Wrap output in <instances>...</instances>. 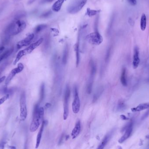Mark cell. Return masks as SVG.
<instances>
[{"label":"cell","mask_w":149,"mask_h":149,"mask_svg":"<svg viewBox=\"0 0 149 149\" xmlns=\"http://www.w3.org/2000/svg\"><path fill=\"white\" fill-rule=\"evenodd\" d=\"M24 69V66L23 64L21 63H19L17 65V66L16 68L13 69L11 70V72L9 74L5 82V84L6 86L8 85L9 83L11 82L14 77L16 75V74L20 73L23 71Z\"/></svg>","instance_id":"cell-10"},{"label":"cell","mask_w":149,"mask_h":149,"mask_svg":"<svg viewBox=\"0 0 149 149\" xmlns=\"http://www.w3.org/2000/svg\"><path fill=\"white\" fill-rule=\"evenodd\" d=\"M100 12L99 11L94 10H90V8H88L87 11V14L89 16H92L95 15Z\"/></svg>","instance_id":"cell-26"},{"label":"cell","mask_w":149,"mask_h":149,"mask_svg":"<svg viewBox=\"0 0 149 149\" xmlns=\"http://www.w3.org/2000/svg\"><path fill=\"white\" fill-rule=\"evenodd\" d=\"M129 3L132 5H136V0H128Z\"/></svg>","instance_id":"cell-31"},{"label":"cell","mask_w":149,"mask_h":149,"mask_svg":"<svg viewBox=\"0 0 149 149\" xmlns=\"http://www.w3.org/2000/svg\"><path fill=\"white\" fill-rule=\"evenodd\" d=\"M1 71H2V70H1V69H0V75H1Z\"/></svg>","instance_id":"cell-40"},{"label":"cell","mask_w":149,"mask_h":149,"mask_svg":"<svg viewBox=\"0 0 149 149\" xmlns=\"http://www.w3.org/2000/svg\"><path fill=\"white\" fill-rule=\"evenodd\" d=\"M4 49H5V47H4V46H0V55L3 52Z\"/></svg>","instance_id":"cell-34"},{"label":"cell","mask_w":149,"mask_h":149,"mask_svg":"<svg viewBox=\"0 0 149 149\" xmlns=\"http://www.w3.org/2000/svg\"><path fill=\"white\" fill-rule=\"evenodd\" d=\"M149 116V110L147 111L142 116V118H141V120H144L146 118H147Z\"/></svg>","instance_id":"cell-29"},{"label":"cell","mask_w":149,"mask_h":149,"mask_svg":"<svg viewBox=\"0 0 149 149\" xmlns=\"http://www.w3.org/2000/svg\"><path fill=\"white\" fill-rule=\"evenodd\" d=\"M54 0H41V3L42 4H45V3H50V2H52Z\"/></svg>","instance_id":"cell-32"},{"label":"cell","mask_w":149,"mask_h":149,"mask_svg":"<svg viewBox=\"0 0 149 149\" xmlns=\"http://www.w3.org/2000/svg\"><path fill=\"white\" fill-rule=\"evenodd\" d=\"M74 50L75 51L76 53V67H78L80 61V40H78V42L74 46Z\"/></svg>","instance_id":"cell-19"},{"label":"cell","mask_w":149,"mask_h":149,"mask_svg":"<svg viewBox=\"0 0 149 149\" xmlns=\"http://www.w3.org/2000/svg\"><path fill=\"white\" fill-rule=\"evenodd\" d=\"M146 26V17L144 14L142 15L140 20V28L141 30L144 31Z\"/></svg>","instance_id":"cell-22"},{"label":"cell","mask_w":149,"mask_h":149,"mask_svg":"<svg viewBox=\"0 0 149 149\" xmlns=\"http://www.w3.org/2000/svg\"><path fill=\"white\" fill-rule=\"evenodd\" d=\"M8 149H16V148L15 146H9L8 147Z\"/></svg>","instance_id":"cell-36"},{"label":"cell","mask_w":149,"mask_h":149,"mask_svg":"<svg viewBox=\"0 0 149 149\" xmlns=\"http://www.w3.org/2000/svg\"><path fill=\"white\" fill-rule=\"evenodd\" d=\"M14 48L13 47L9 49L6 51H5L2 53L1 55H0V63L4 60L5 59L7 58H8L9 56L11 55L14 51Z\"/></svg>","instance_id":"cell-18"},{"label":"cell","mask_w":149,"mask_h":149,"mask_svg":"<svg viewBox=\"0 0 149 149\" xmlns=\"http://www.w3.org/2000/svg\"><path fill=\"white\" fill-rule=\"evenodd\" d=\"M6 77L5 76H3V77H1L0 78V84L2 83L5 80Z\"/></svg>","instance_id":"cell-35"},{"label":"cell","mask_w":149,"mask_h":149,"mask_svg":"<svg viewBox=\"0 0 149 149\" xmlns=\"http://www.w3.org/2000/svg\"><path fill=\"white\" fill-rule=\"evenodd\" d=\"M40 99L39 104L42 102L45 98V85L44 83L41 86L40 91Z\"/></svg>","instance_id":"cell-23"},{"label":"cell","mask_w":149,"mask_h":149,"mask_svg":"<svg viewBox=\"0 0 149 149\" xmlns=\"http://www.w3.org/2000/svg\"><path fill=\"white\" fill-rule=\"evenodd\" d=\"M51 11H48L47 12H45V13H44V14H42V15H41V17H49L50 15L51 14Z\"/></svg>","instance_id":"cell-28"},{"label":"cell","mask_w":149,"mask_h":149,"mask_svg":"<svg viewBox=\"0 0 149 149\" xmlns=\"http://www.w3.org/2000/svg\"><path fill=\"white\" fill-rule=\"evenodd\" d=\"M9 97H10V94H7L1 97V98L0 99V105H1V104H4V102H5L7 100L9 99Z\"/></svg>","instance_id":"cell-27"},{"label":"cell","mask_w":149,"mask_h":149,"mask_svg":"<svg viewBox=\"0 0 149 149\" xmlns=\"http://www.w3.org/2000/svg\"><path fill=\"white\" fill-rule=\"evenodd\" d=\"M87 0H79L76 1L68 7V12L71 14H76L83 8Z\"/></svg>","instance_id":"cell-8"},{"label":"cell","mask_w":149,"mask_h":149,"mask_svg":"<svg viewBox=\"0 0 149 149\" xmlns=\"http://www.w3.org/2000/svg\"><path fill=\"white\" fill-rule=\"evenodd\" d=\"M35 37V35L33 33L29 34L24 39L19 41L17 44V48L18 49L27 46L29 45L31 43Z\"/></svg>","instance_id":"cell-11"},{"label":"cell","mask_w":149,"mask_h":149,"mask_svg":"<svg viewBox=\"0 0 149 149\" xmlns=\"http://www.w3.org/2000/svg\"></svg>","instance_id":"cell-42"},{"label":"cell","mask_w":149,"mask_h":149,"mask_svg":"<svg viewBox=\"0 0 149 149\" xmlns=\"http://www.w3.org/2000/svg\"><path fill=\"white\" fill-rule=\"evenodd\" d=\"M20 119L21 121H24L27 116V108L26 99L25 92H23L21 95L20 99Z\"/></svg>","instance_id":"cell-5"},{"label":"cell","mask_w":149,"mask_h":149,"mask_svg":"<svg viewBox=\"0 0 149 149\" xmlns=\"http://www.w3.org/2000/svg\"><path fill=\"white\" fill-rule=\"evenodd\" d=\"M103 90H104V89H103L102 87H100V88H99L97 90V91L95 92V94L94 95L93 101H92L93 102H95L99 99L100 96L102 94Z\"/></svg>","instance_id":"cell-24"},{"label":"cell","mask_w":149,"mask_h":149,"mask_svg":"<svg viewBox=\"0 0 149 149\" xmlns=\"http://www.w3.org/2000/svg\"><path fill=\"white\" fill-rule=\"evenodd\" d=\"M81 130V126L80 120H78L75 126L72 130L71 133V136L73 139L76 138L80 134Z\"/></svg>","instance_id":"cell-13"},{"label":"cell","mask_w":149,"mask_h":149,"mask_svg":"<svg viewBox=\"0 0 149 149\" xmlns=\"http://www.w3.org/2000/svg\"><path fill=\"white\" fill-rule=\"evenodd\" d=\"M66 0H58L56 1L52 7V9L55 12H58L60 10L63 3Z\"/></svg>","instance_id":"cell-17"},{"label":"cell","mask_w":149,"mask_h":149,"mask_svg":"<svg viewBox=\"0 0 149 149\" xmlns=\"http://www.w3.org/2000/svg\"><path fill=\"white\" fill-rule=\"evenodd\" d=\"M120 118H121V119L123 120H129V118H127V117H126L124 115H121Z\"/></svg>","instance_id":"cell-33"},{"label":"cell","mask_w":149,"mask_h":149,"mask_svg":"<svg viewBox=\"0 0 149 149\" xmlns=\"http://www.w3.org/2000/svg\"><path fill=\"white\" fill-rule=\"evenodd\" d=\"M80 108V102L78 94V89L76 86L74 88V100L72 104V109L73 113L76 114L79 113Z\"/></svg>","instance_id":"cell-9"},{"label":"cell","mask_w":149,"mask_h":149,"mask_svg":"<svg viewBox=\"0 0 149 149\" xmlns=\"http://www.w3.org/2000/svg\"><path fill=\"white\" fill-rule=\"evenodd\" d=\"M36 0H29V2H28V4H31L32 3H33V2H35V1Z\"/></svg>","instance_id":"cell-37"},{"label":"cell","mask_w":149,"mask_h":149,"mask_svg":"<svg viewBox=\"0 0 149 149\" xmlns=\"http://www.w3.org/2000/svg\"><path fill=\"white\" fill-rule=\"evenodd\" d=\"M69 47L67 45H65L63 51V56H62V62L64 65H66L68 61L69 56Z\"/></svg>","instance_id":"cell-20"},{"label":"cell","mask_w":149,"mask_h":149,"mask_svg":"<svg viewBox=\"0 0 149 149\" xmlns=\"http://www.w3.org/2000/svg\"><path fill=\"white\" fill-rule=\"evenodd\" d=\"M133 125H134V121L133 120H131L122 129V132L125 131V132L124 135L118 140L119 143L122 144L130 136L133 131Z\"/></svg>","instance_id":"cell-7"},{"label":"cell","mask_w":149,"mask_h":149,"mask_svg":"<svg viewBox=\"0 0 149 149\" xmlns=\"http://www.w3.org/2000/svg\"><path fill=\"white\" fill-rule=\"evenodd\" d=\"M149 102H147V103L140 104L136 107L132 108L131 111L133 112H137L149 109Z\"/></svg>","instance_id":"cell-16"},{"label":"cell","mask_w":149,"mask_h":149,"mask_svg":"<svg viewBox=\"0 0 149 149\" xmlns=\"http://www.w3.org/2000/svg\"><path fill=\"white\" fill-rule=\"evenodd\" d=\"M45 124V121L43 120L41 124V127L37 135V137L36 139V143L35 145V149H38L39 146L40 144L41 140V137H42V134H43V130H44V126Z\"/></svg>","instance_id":"cell-15"},{"label":"cell","mask_w":149,"mask_h":149,"mask_svg":"<svg viewBox=\"0 0 149 149\" xmlns=\"http://www.w3.org/2000/svg\"><path fill=\"white\" fill-rule=\"evenodd\" d=\"M65 134H63L61 135V136L60 139L59 141V144H61V143L63 142L64 140V138H65Z\"/></svg>","instance_id":"cell-30"},{"label":"cell","mask_w":149,"mask_h":149,"mask_svg":"<svg viewBox=\"0 0 149 149\" xmlns=\"http://www.w3.org/2000/svg\"><path fill=\"white\" fill-rule=\"evenodd\" d=\"M146 138L149 140V135H147V136H146Z\"/></svg>","instance_id":"cell-39"},{"label":"cell","mask_w":149,"mask_h":149,"mask_svg":"<svg viewBox=\"0 0 149 149\" xmlns=\"http://www.w3.org/2000/svg\"><path fill=\"white\" fill-rule=\"evenodd\" d=\"M39 104H37L34 107L33 119L29 127L31 132H35L43 121L45 110L43 107H39Z\"/></svg>","instance_id":"cell-2"},{"label":"cell","mask_w":149,"mask_h":149,"mask_svg":"<svg viewBox=\"0 0 149 149\" xmlns=\"http://www.w3.org/2000/svg\"><path fill=\"white\" fill-rule=\"evenodd\" d=\"M24 149H27V142L25 143V147H24Z\"/></svg>","instance_id":"cell-38"},{"label":"cell","mask_w":149,"mask_h":149,"mask_svg":"<svg viewBox=\"0 0 149 149\" xmlns=\"http://www.w3.org/2000/svg\"><path fill=\"white\" fill-rule=\"evenodd\" d=\"M43 40L44 39H43V38H41L35 43L30 45L29 47H27L25 49L20 51L17 55L15 59V61L13 62V64L14 65H15L24 56L29 55V54L31 53L35 49H36L42 43Z\"/></svg>","instance_id":"cell-3"},{"label":"cell","mask_w":149,"mask_h":149,"mask_svg":"<svg viewBox=\"0 0 149 149\" xmlns=\"http://www.w3.org/2000/svg\"><path fill=\"white\" fill-rule=\"evenodd\" d=\"M119 149H122V148H121V147H120V146H119Z\"/></svg>","instance_id":"cell-41"},{"label":"cell","mask_w":149,"mask_h":149,"mask_svg":"<svg viewBox=\"0 0 149 149\" xmlns=\"http://www.w3.org/2000/svg\"><path fill=\"white\" fill-rule=\"evenodd\" d=\"M86 40L92 45H99L103 41L102 38L99 31H95L90 33L86 37Z\"/></svg>","instance_id":"cell-6"},{"label":"cell","mask_w":149,"mask_h":149,"mask_svg":"<svg viewBox=\"0 0 149 149\" xmlns=\"http://www.w3.org/2000/svg\"><path fill=\"white\" fill-rule=\"evenodd\" d=\"M114 131H112L106 135L98 146L97 149H104L113 135Z\"/></svg>","instance_id":"cell-12"},{"label":"cell","mask_w":149,"mask_h":149,"mask_svg":"<svg viewBox=\"0 0 149 149\" xmlns=\"http://www.w3.org/2000/svg\"><path fill=\"white\" fill-rule=\"evenodd\" d=\"M121 82L124 86H126L127 85V79H126V69L123 68L122 70L121 76Z\"/></svg>","instance_id":"cell-21"},{"label":"cell","mask_w":149,"mask_h":149,"mask_svg":"<svg viewBox=\"0 0 149 149\" xmlns=\"http://www.w3.org/2000/svg\"><path fill=\"white\" fill-rule=\"evenodd\" d=\"M26 27V24L24 21L16 19L9 24L6 27L3 37V43L7 44L8 42L11 37L22 32Z\"/></svg>","instance_id":"cell-1"},{"label":"cell","mask_w":149,"mask_h":149,"mask_svg":"<svg viewBox=\"0 0 149 149\" xmlns=\"http://www.w3.org/2000/svg\"><path fill=\"white\" fill-rule=\"evenodd\" d=\"M140 62V59L139 57V51L138 48L135 47L134 50V61H133V66L134 69L138 67Z\"/></svg>","instance_id":"cell-14"},{"label":"cell","mask_w":149,"mask_h":149,"mask_svg":"<svg viewBox=\"0 0 149 149\" xmlns=\"http://www.w3.org/2000/svg\"><path fill=\"white\" fill-rule=\"evenodd\" d=\"M70 89L67 85L65 89L64 96V112H63V119L65 120H67L69 114V103L70 97Z\"/></svg>","instance_id":"cell-4"},{"label":"cell","mask_w":149,"mask_h":149,"mask_svg":"<svg viewBox=\"0 0 149 149\" xmlns=\"http://www.w3.org/2000/svg\"><path fill=\"white\" fill-rule=\"evenodd\" d=\"M46 27H47V25H45V24H41V25H39L36 27L35 28V33H39L40 32L45 29V28H46Z\"/></svg>","instance_id":"cell-25"}]
</instances>
